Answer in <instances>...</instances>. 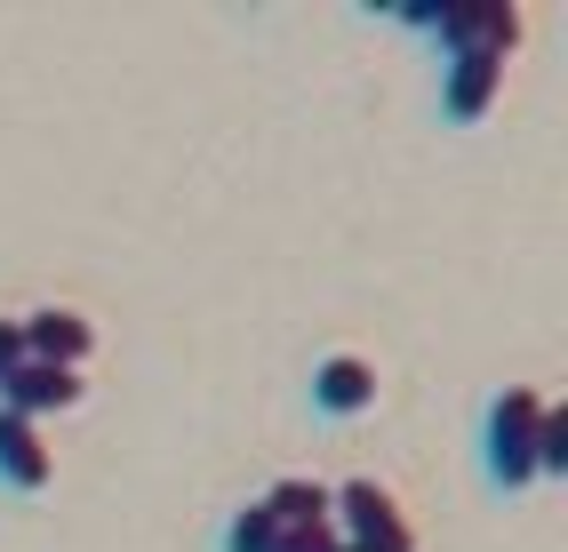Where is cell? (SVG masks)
I'll list each match as a JSON object with an SVG mask.
<instances>
[{
    "mask_svg": "<svg viewBox=\"0 0 568 552\" xmlns=\"http://www.w3.org/2000/svg\"><path fill=\"white\" fill-rule=\"evenodd\" d=\"M537 425H545V392H528V385L488 392V409H480V481H488V497L537 489Z\"/></svg>",
    "mask_w": 568,
    "mask_h": 552,
    "instance_id": "cell-1",
    "label": "cell"
},
{
    "mask_svg": "<svg viewBox=\"0 0 568 552\" xmlns=\"http://www.w3.org/2000/svg\"><path fill=\"white\" fill-rule=\"evenodd\" d=\"M408 32H425L440 57H465V49H488V57H513L528 41V9H505V0H465V9H400Z\"/></svg>",
    "mask_w": 568,
    "mask_h": 552,
    "instance_id": "cell-2",
    "label": "cell"
},
{
    "mask_svg": "<svg viewBox=\"0 0 568 552\" xmlns=\"http://www.w3.org/2000/svg\"><path fill=\"white\" fill-rule=\"evenodd\" d=\"M328 529L336 544H353V552H416V529H408V512L385 481H345V489H328Z\"/></svg>",
    "mask_w": 568,
    "mask_h": 552,
    "instance_id": "cell-3",
    "label": "cell"
},
{
    "mask_svg": "<svg viewBox=\"0 0 568 552\" xmlns=\"http://www.w3.org/2000/svg\"><path fill=\"white\" fill-rule=\"evenodd\" d=\"M505 64H513V57H488V49L440 57V89H433L440 121H448V129H480V121H488V104L505 96Z\"/></svg>",
    "mask_w": 568,
    "mask_h": 552,
    "instance_id": "cell-4",
    "label": "cell"
},
{
    "mask_svg": "<svg viewBox=\"0 0 568 552\" xmlns=\"http://www.w3.org/2000/svg\"><path fill=\"white\" fill-rule=\"evenodd\" d=\"M376 392H385V385H376V368L361 352H321L313 377H305V400H313L321 425H361L376 409Z\"/></svg>",
    "mask_w": 568,
    "mask_h": 552,
    "instance_id": "cell-5",
    "label": "cell"
},
{
    "mask_svg": "<svg viewBox=\"0 0 568 552\" xmlns=\"http://www.w3.org/2000/svg\"><path fill=\"white\" fill-rule=\"evenodd\" d=\"M81 368H57V360H17L9 377H0V409L24 417V425H41V417H64V409H81Z\"/></svg>",
    "mask_w": 568,
    "mask_h": 552,
    "instance_id": "cell-6",
    "label": "cell"
},
{
    "mask_svg": "<svg viewBox=\"0 0 568 552\" xmlns=\"http://www.w3.org/2000/svg\"><path fill=\"white\" fill-rule=\"evenodd\" d=\"M17 328H24V360L89 368V352H97V320L72 305H32V313H17Z\"/></svg>",
    "mask_w": 568,
    "mask_h": 552,
    "instance_id": "cell-7",
    "label": "cell"
},
{
    "mask_svg": "<svg viewBox=\"0 0 568 552\" xmlns=\"http://www.w3.org/2000/svg\"><path fill=\"white\" fill-rule=\"evenodd\" d=\"M49 481H57V449H49V432L0 409V489H9V497H49Z\"/></svg>",
    "mask_w": 568,
    "mask_h": 552,
    "instance_id": "cell-8",
    "label": "cell"
},
{
    "mask_svg": "<svg viewBox=\"0 0 568 552\" xmlns=\"http://www.w3.org/2000/svg\"><path fill=\"white\" fill-rule=\"evenodd\" d=\"M256 504L273 512L281 529H328V481H313V472H281Z\"/></svg>",
    "mask_w": 568,
    "mask_h": 552,
    "instance_id": "cell-9",
    "label": "cell"
},
{
    "mask_svg": "<svg viewBox=\"0 0 568 552\" xmlns=\"http://www.w3.org/2000/svg\"><path fill=\"white\" fill-rule=\"evenodd\" d=\"M273 544H281V521L264 504H233L216 529V552H273Z\"/></svg>",
    "mask_w": 568,
    "mask_h": 552,
    "instance_id": "cell-10",
    "label": "cell"
},
{
    "mask_svg": "<svg viewBox=\"0 0 568 552\" xmlns=\"http://www.w3.org/2000/svg\"><path fill=\"white\" fill-rule=\"evenodd\" d=\"M568 472V409L545 400V425H537V481H560Z\"/></svg>",
    "mask_w": 568,
    "mask_h": 552,
    "instance_id": "cell-11",
    "label": "cell"
},
{
    "mask_svg": "<svg viewBox=\"0 0 568 552\" xmlns=\"http://www.w3.org/2000/svg\"><path fill=\"white\" fill-rule=\"evenodd\" d=\"M273 552H336V529H281Z\"/></svg>",
    "mask_w": 568,
    "mask_h": 552,
    "instance_id": "cell-12",
    "label": "cell"
},
{
    "mask_svg": "<svg viewBox=\"0 0 568 552\" xmlns=\"http://www.w3.org/2000/svg\"><path fill=\"white\" fill-rule=\"evenodd\" d=\"M17 360H24V328H17V320H0V377H9Z\"/></svg>",
    "mask_w": 568,
    "mask_h": 552,
    "instance_id": "cell-13",
    "label": "cell"
},
{
    "mask_svg": "<svg viewBox=\"0 0 568 552\" xmlns=\"http://www.w3.org/2000/svg\"><path fill=\"white\" fill-rule=\"evenodd\" d=\"M336 552H353V544H336Z\"/></svg>",
    "mask_w": 568,
    "mask_h": 552,
    "instance_id": "cell-14",
    "label": "cell"
}]
</instances>
